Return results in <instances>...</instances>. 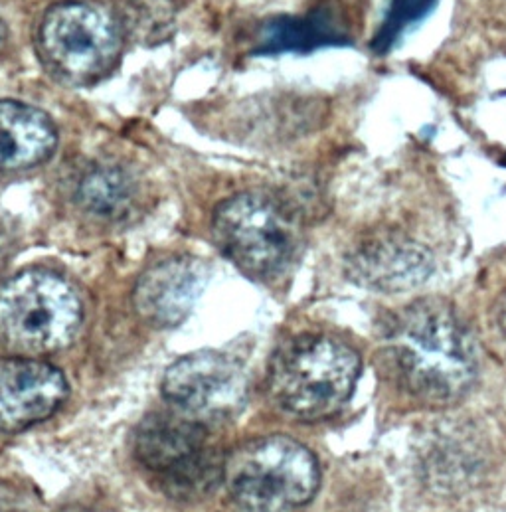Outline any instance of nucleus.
Returning a JSON list of instances; mask_svg holds the SVG:
<instances>
[{
    "label": "nucleus",
    "instance_id": "16",
    "mask_svg": "<svg viewBox=\"0 0 506 512\" xmlns=\"http://www.w3.org/2000/svg\"><path fill=\"white\" fill-rule=\"evenodd\" d=\"M331 26L323 20V16L313 14L305 18H277L271 20L259 38L261 50H299L313 48L323 42L333 40Z\"/></svg>",
    "mask_w": 506,
    "mask_h": 512
},
{
    "label": "nucleus",
    "instance_id": "18",
    "mask_svg": "<svg viewBox=\"0 0 506 512\" xmlns=\"http://www.w3.org/2000/svg\"><path fill=\"white\" fill-rule=\"evenodd\" d=\"M4 42H6V24L0 20V48Z\"/></svg>",
    "mask_w": 506,
    "mask_h": 512
},
{
    "label": "nucleus",
    "instance_id": "7",
    "mask_svg": "<svg viewBox=\"0 0 506 512\" xmlns=\"http://www.w3.org/2000/svg\"><path fill=\"white\" fill-rule=\"evenodd\" d=\"M242 366L228 354L202 350L176 360L163 378V396L192 414L232 410L244 394Z\"/></svg>",
    "mask_w": 506,
    "mask_h": 512
},
{
    "label": "nucleus",
    "instance_id": "14",
    "mask_svg": "<svg viewBox=\"0 0 506 512\" xmlns=\"http://www.w3.org/2000/svg\"><path fill=\"white\" fill-rule=\"evenodd\" d=\"M224 473L226 457L208 445L186 463L161 475L159 483L174 501H200L216 491L220 483H224Z\"/></svg>",
    "mask_w": 506,
    "mask_h": 512
},
{
    "label": "nucleus",
    "instance_id": "19",
    "mask_svg": "<svg viewBox=\"0 0 506 512\" xmlns=\"http://www.w3.org/2000/svg\"><path fill=\"white\" fill-rule=\"evenodd\" d=\"M60 512H99V511H91V509H78V507H74V509H66V511Z\"/></svg>",
    "mask_w": 506,
    "mask_h": 512
},
{
    "label": "nucleus",
    "instance_id": "4",
    "mask_svg": "<svg viewBox=\"0 0 506 512\" xmlns=\"http://www.w3.org/2000/svg\"><path fill=\"white\" fill-rule=\"evenodd\" d=\"M84 309L74 287L44 269L22 271L0 285V342L24 354H46L74 339Z\"/></svg>",
    "mask_w": 506,
    "mask_h": 512
},
{
    "label": "nucleus",
    "instance_id": "8",
    "mask_svg": "<svg viewBox=\"0 0 506 512\" xmlns=\"http://www.w3.org/2000/svg\"><path fill=\"white\" fill-rule=\"evenodd\" d=\"M68 398V380L36 358H0V431H20L50 418Z\"/></svg>",
    "mask_w": 506,
    "mask_h": 512
},
{
    "label": "nucleus",
    "instance_id": "3",
    "mask_svg": "<svg viewBox=\"0 0 506 512\" xmlns=\"http://www.w3.org/2000/svg\"><path fill=\"white\" fill-rule=\"evenodd\" d=\"M315 455L287 435L244 443L226 459L224 483L240 512H297L319 489Z\"/></svg>",
    "mask_w": 506,
    "mask_h": 512
},
{
    "label": "nucleus",
    "instance_id": "6",
    "mask_svg": "<svg viewBox=\"0 0 506 512\" xmlns=\"http://www.w3.org/2000/svg\"><path fill=\"white\" fill-rule=\"evenodd\" d=\"M119 22L97 6L64 2L46 12L38 30V50L50 72L87 86L105 78L121 54Z\"/></svg>",
    "mask_w": 506,
    "mask_h": 512
},
{
    "label": "nucleus",
    "instance_id": "1",
    "mask_svg": "<svg viewBox=\"0 0 506 512\" xmlns=\"http://www.w3.org/2000/svg\"><path fill=\"white\" fill-rule=\"evenodd\" d=\"M380 354L396 386L427 404L459 400L477 376V348L469 331L433 299L416 301L392 317Z\"/></svg>",
    "mask_w": 506,
    "mask_h": 512
},
{
    "label": "nucleus",
    "instance_id": "5",
    "mask_svg": "<svg viewBox=\"0 0 506 512\" xmlns=\"http://www.w3.org/2000/svg\"><path fill=\"white\" fill-rule=\"evenodd\" d=\"M212 234L220 252L253 279L283 273L299 248L293 216L263 194H238L222 202L212 218Z\"/></svg>",
    "mask_w": 506,
    "mask_h": 512
},
{
    "label": "nucleus",
    "instance_id": "12",
    "mask_svg": "<svg viewBox=\"0 0 506 512\" xmlns=\"http://www.w3.org/2000/svg\"><path fill=\"white\" fill-rule=\"evenodd\" d=\"M208 447V431L202 424L155 414L147 418L135 433V457L157 477L186 463Z\"/></svg>",
    "mask_w": 506,
    "mask_h": 512
},
{
    "label": "nucleus",
    "instance_id": "9",
    "mask_svg": "<svg viewBox=\"0 0 506 512\" xmlns=\"http://www.w3.org/2000/svg\"><path fill=\"white\" fill-rule=\"evenodd\" d=\"M206 267L194 257H169L151 265L137 281L135 309L153 327L182 323L206 287Z\"/></svg>",
    "mask_w": 506,
    "mask_h": 512
},
{
    "label": "nucleus",
    "instance_id": "2",
    "mask_svg": "<svg viewBox=\"0 0 506 512\" xmlns=\"http://www.w3.org/2000/svg\"><path fill=\"white\" fill-rule=\"evenodd\" d=\"M360 374L358 354L325 335H301L283 342L269 362L267 390L285 414L315 422L348 402Z\"/></svg>",
    "mask_w": 506,
    "mask_h": 512
},
{
    "label": "nucleus",
    "instance_id": "15",
    "mask_svg": "<svg viewBox=\"0 0 506 512\" xmlns=\"http://www.w3.org/2000/svg\"><path fill=\"white\" fill-rule=\"evenodd\" d=\"M174 0H129L123 10L121 30L135 42L155 46L167 40L176 22Z\"/></svg>",
    "mask_w": 506,
    "mask_h": 512
},
{
    "label": "nucleus",
    "instance_id": "13",
    "mask_svg": "<svg viewBox=\"0 0 506 512\" xmlns=\"http://www.w3.org/2000/svg\"><path fill=\"white\" fill-rule=\"evenodd\" d=\"M76 198L85 214L113 222L133 210L137 188L129 172L115 165H95L82 176Z\"/></svg>",
    "mask_w": 506,
    "mask_h": 512
},
{
    "label": "nucleus",
    "instance_id": "11",
    "mask_svg": "<svg viewBox=\"0 0 506 512\" xmlns=\"http://www.w3.org/2000/svg\"><path fill=\"white\" fill-rule=\"evenodd\" d=\"M56 145L58 133L46 113L18 101H0V174L38 167Z\"/></svg>",
    "mask_w": 506,
    "mask_h": 512
},
{
    "label": "nucleus",
    "instance_id": "10",
    "mask_svg": "<svg viewBox=\"0 0 506 512\" xmlns=\"http://www.w3.org/2000/svg\"><path fill=\"white\" fill-rule=\"evenodd\" d=\"M356 281L378 291H406L431 273V257L420 244L402 236L368 240L350 259Z\"/></svg>",
    "mask_w": 506,
    "mask_h": 512
},
{
    "label": "nucleus",
    "instance_id": "17",
    "mask_svg": "<svg viewBox=\"0 0 506 512\" xmlns=\"http://www.w3.org/2000/svg\"><path fill=\"white\" fill-rule=\"evenodd\" d=\"M429 2H433V0H394V2H392V8L388 10L384 28H382V32H380V36H378L376 48H378V50L388 48V46L394 42V38H396L410 22H414L418 16L425 14Z\"/></svg>",
    "mask_w": 506,
    "mask_h": 512
}]
</instances>
